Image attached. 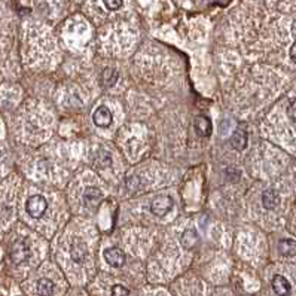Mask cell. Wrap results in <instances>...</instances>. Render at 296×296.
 I'll return each mask as SVG.
<instances>
[{
  "instance_id": "1",
  "label": "cell",
  "mask_w": 296,
  "mask_h": 296,
  "mask_svg": "<svg viewBox=\"0 0 296 296\" xmlns=\"http://www.w3.org/2000/svg\"><path fill=\"white\" fill-rule=\"evenodd\" d=\"M9 256L14 263H22L30 258V245L26 240L19 238L17 241H14L11 245V252Z\"/></svg>"
},
{
  "instance_id": "2",
  "label": "cell",
  "mask_w": 296,
  "mask_h": 296,
  "mask_svg": "<svg viewBox=\"0 0 296 296\" xmlns=\"http://www.w3.org/2000/svg\"><path fill=\"white\" fill-rule=\"evenodd\" d=\"M46 209H48V203H46V200H45L43 196H40V195H33V196H30V198L27 200V203H26V210H27V213H29L32 217H35V219L42 217V216L45 214Z\"/></svg>"
},
{
  "instance_id": "3",
  "label": "cell",
  "mask_w": 296,
  "mask_h": 296,
  "mask_svg": "<svg viewBox=\"0 0 296 296\" xmlns=\"http://www.w3.org/2000/svg\"><path fill=\"white\" fill-rule=\"evenodd\" d=\"M175 207V203H173V200L170 198V196H167V195H161V196H157V198H154L152 201H151V211L155 214V216H159V217H162V216H165V214H168L171 210Z\"/></svg>"
},
{
  "instance_id": "4",
  "label": "cell",
  "mask_w": 296,
  "mask_h": 296,
  "mask_svg": "<svg viewBox=\"0 0 296 296\" xmlns=\"http://www.w3.org/2000/svg\"><path fill=\"white\" fill-rule=\"evenodd\" d=\"M103 256H105V261L113 266V268H121L122 265L125 263V255L121 249L118 247H110V249H106L103 252Z\"/></svg>"
},
{
  "instance_id": "5",
  "label": "cell",
  "mask_w": 296,
  "mask_h": 296,
  "mask_svg": "<svg viewBox=\"0 0 296 296\" xmlns=\"http://www.w3.org/2000/svg\"><path fill=\"white\" fill-rule=\"evenodd\" d=\"M112 119H113L112 118V112L109 110L107 106H98L95 109L94 115H92V121L100 128H107L112 124Z\"/></svg>"
},
{
  "instance_id": "6",
  "label": "cell",
  "mask_w": 296,
  "mask_h": 296,
  "mask_svg": "<svg viewBox=\"0 0 296 296\" xmlns=\"http://www.w3.org/2000/svg\"><path fill=\"white\" fill-rule=\"evenodd\" d=\"M103 200V192L100 191L98 188H94V186H89L84 192V203L88 209H97L100 206Z\"/></svg>"
},
{
  "instance_id": "7",
  "label": "cell",
  "mask_w": 296,
  "mask_h": 296,
  "mask_svg": "<svg viewBox=\"0 0 296 296\" xmlns=\"http://www.w3.org/2000/svg\"><path fill=\"white\" fill-rule=\"evenodd\" d=\"M231 146L235 151H244L247 146V128L244 127V124H240L238 128L234 131L232 137H231Z\"/></svg>"
},
{
  "instance_id": "8",
  "label": "cell",
  "mask_w": 296,
  "mask_h": 296,
  "mask_svg": "<svg viewBox=\"0 0 296 296\" xmlns=\"http://www.w3.org/2000/svg\"><path fill=\"white\" fill-rule=\"evenodd\" d=\"M273 289H274V292L277 293L279 296H289L290 295V292H292V284H290V281L286 279V277H283V276H274V279H273Z\"/></svg>"
},
{
  "instance_id": "9",
  "label": "cell",
  "mask_w": 296,
  "mask_h": 296,
  "mask_svg": "<svg viewBox=\"0 0 296 296\" xmlns=\"http://www.w3.org/2000/svg\"><path fill=\"white\" fill-rule=\"evenodd\" d=\"M195 131L198 136L201 137H210L211 136V121H210L207 116H198L195 119Z\"/></svg>"
},
{
  "instance_id": "10",
  "label": "cell",
  "mask_w": 296,
  "mask_h": 296,
  "mask_svg": "<svg viewBox=\"0 0 296 296\" xmlns=\"http://www.w3.org/2000/svg\"><path fill=\"white\" fill-rule=\"evenodd\" d=\"M280 203V196L277 191L274 189H266L262 193V204L266 210H274Z\"/></svg>"
},
{
  "instance_id": "11",
  "label": "cell",
  "mask_w": 296,
  "mask_h": 296,
  "mask_svg": "<svg viewBox=\"0 0 296 296\" xmlns=\"http://www.w3.org/2000/svg\"><path fill=\"white\" fill-rule=\"evenodd\" d=\"M198 240L200 238H198V234H196L195 229H186L183 232L182 238H180V241H182L185 249H193L196 245V243H198Z\"/></svg>"
},
{
  "instance_id": "12",
  "label": "cell",
  "mask_w": 296,
  "mask_h": 296,
  "mask_svg": "<svg viewBox=\"0 0 296 296\" xmlns=\"http://www.w3.org/2000/svg\"><path fill=\"white\" fill-rule=\"evenodd\" d=\"M279 250L283 256H287V258L296 256V241H293V240H281L279 244Z\"/></svg>"
},
{
  "instance_id": "13",
  "label": "cell",
  "mask_w": 296,
  "mask_h": 296,
  "mask_svg": "<svg viewBox=\"0 0 296 296\" xmlns=\"http://www.w3.org/2000/svg\"><path fill=\"white\" fill-rule=\"evenodd\" d=\"M70 255H71V259L76 262V263H81L84 262L85 256H87V249H85V244L76 243L71 245V250H70Z\"/></svg>"
},
{
  "instance_id": "14",
  "label": "cell",
  "mask_w": 296,
  "mask_h": 296,
  "mask_svg": "<svg viewBox=\"0 0 296 296\" xmlns=\"http://www.w3.org/2000/svg\"><path fill=\"white\" fill-rule=\"evenodd\" d=\"M37 293L39 296H53L54 283L48 279H40L37 281Z\"/></svg>"
},
{
  "instance_id": "15",
  "label": "cell",
  "mask_w": 296,
  "mask_h": 296,
  "mask_svg": "<svg viewBox=\"0 0 296 296\" xmlns=\"http://www.w3.org/2000/svg\"><path fill=\"white\" fill-rule=\"evenodd\" d=\"M118 81V73L113 69H106L102 75V85L110 88L113 87Z\"/></svg>"
},
{
  "instance_id": "16",
  "label": "cell",
  "mask_w": 296,
  "mask_h": 296,
  "mask_svg": "<svg viewBox=\"0 0 296 296\" xmlns=\"http://www.w3.org/2000/svg\"><path fill=\"white\" fill-rule=\"evenodd\" d=\"M128 295H130L128 289L121 286V284H116V286L112 287V295L110 296H128Z\"/></svg>"
},
{
  "instance_id": "17",
  "label": "cell",
  "mask_w": 296,
  "mask_h": 296,
  "mask_svg": "<svg viewBox=\"0 0 296 296\" xmlns=\"http://www.w3.org/2000/svg\"><path fill=\"white\" fill-rule=\"evenodd\" d=\"M103 2L109 11H116L122 6V0H103Z\"/></svg>"
},
{
  "instance_id": "18",
  "label": "cell",
  "mask_w": 296,
  "mask_h": 296,
  "mask_svg": "<svg viewBox=\"0 0 296 296\" xmlns=\"http://www.w3.org/2000/svg\"><path fill=\"white\" fill-rule=\"evenodd\" d=\"M290 58H292V61L296 63V42L292 45V48H290Z\"/></svg>"
}]
</instances>
